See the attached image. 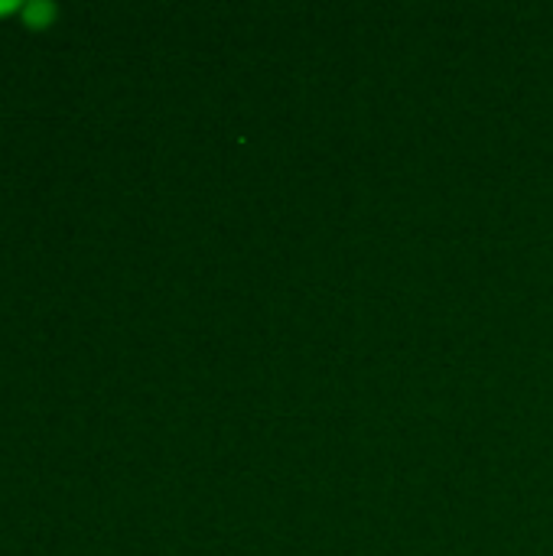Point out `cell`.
I'll use <instances>...</instances> for the list:
<instances>
[{
	"label": "cell",
	"mask_w": 553,
	"mask_h": 556,
	"mask_svg": "<svg viewBox=\"0 0 553 556\" xmlns=\"http://www.w3.org/2000/svg\"><path fill=\"white\" fill-rule=\"evenodd\" d=\"M23 13H26V20H49L52 16V3L49 0H33V3H26L23 7Z\"/></svg>",
	"instance_id": "6da1fadb"
},
{
	"label": "cell",
	"mask_w": 553,
	"mask_h": 556,
	"mask_svg": "<svg viewBox=\"0 0 553 556\" xmlns=\"http://www.w3.org/2000/svg\"><path fill=\"white\" fill-rule=\"evenodd\" d=\"M10 7H13V3H0V10H10Z\"/></svg>",
	"instance_id": "7a4b0ae2"
}]
</instances>
